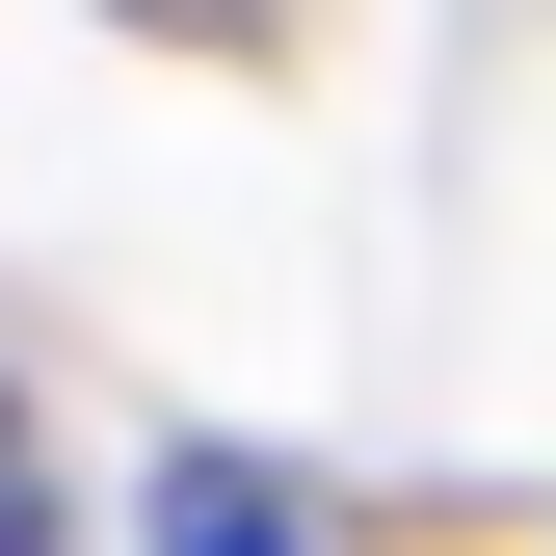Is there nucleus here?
<instances>
[{
  "instance_id": "1",
  "label": "nucleus",
  "mask_w": 556,
  "mask_h": 556,
  "mask_svg": "<svg viewBox=\"0 0 556 556\" xmlns=\"http://www.w3.org/2000/svg\"><path fill=\"white\" fill-rule=\"evenodd\" d=\"M160 556H292V504H265V477H186V504H160Z\"/></svg>"
},
{
  "instance_id": "2",
  "label": "nucleus",
  "mask_w": 556,
  "mask_h": 556,
  "mask_svg": "<svg viewBox=\"0 0 556 556\" xmlns=\"http://www.w3.org/2000/svg\"><path fill=\"white\" fill-rule=\"evenodd\" d=\"M0 556H53V504H27V425H0Z\"/></svg>"
}]
</instances>
